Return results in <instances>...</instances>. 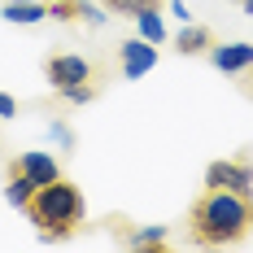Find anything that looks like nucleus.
<instances>
[{"instance_id": "obj_12", "label": "nucleus", "mask_w": 253, "mask_h": 253, "mask_svg": "<svg viewBox=\"0 0 253 253\" xmlns=\"http://www.w3.org/2000/svg\"><path fill=\"white\" fill-rule=\"evenodd\" d=\"M135 31H140V40H149V44H166V22H162V9H144V13H135Z\"/></svg>"}, {"instance_id": "obj_4", "label": "nucleus", "mask_w": 253, "mask_h": 253, "mask_svg": "<svg viewBox=\"0 0 253 253\" xmlns=\"http://www.w3.org/2000/svg\"><path fill=\"white\" fill-rule=\"evenodd\" d=\"M205 188H227V192H249L253 197V166L245 157H223L205 166Z\"/></svg>"}, {"instance_id": "obj_6", "label": "nucleus", "mask_w": 253, "mask_h": 253, "mask_svg": "<svg viewBox=\"0 0 253 253\" xmlns=\"http://www.w3.org/2000/svg\"><path fill=\"white\" fill-rule=\"evenodd\" d=\"M48 18H57V22L105 26L109 22V9H105V4H92V0H48Z\"/></svg>"}, {"instance_id": "obj_2", "label": "nucleus", "mask_w": 253, "mask_h": 253, "mask_svg": "<svg viewBox=\"0 0 253 253\" xmlns=\"http://www.w3.org/2000/svg\"><path fill=\"white\" fill-rule=\"evenodd\" d=\"M22 214L35 223V231L44 240H66V236H75L87 223V201H83L75 179L61 175L52 183H44V188H35V197H31V205Z\"/></svg>"}, {"instance_id": "obj_14", "label": "nucleus", "mask_w": 253, "mask_h": 253, "mask_svg": "<svg viewBox=\"0 0 253 253\" xmlns=\"http://www.w3.org/2000/svg\"><path fill=\"white\" fill-rule=\"evenodd\" d=\"M101 4L114 18H135V13H144V9H162L166 0H101Z\"/></svg>"}, {"instance_id": "obj_16", "label": "nucleus", "mask_w": 253, "mask_h": 253, "mask_svg": "<svg viewBox=\"0 0 253 253\" xmlns=\"http://www.w3.org/2000/svg\"><path fill=\"white\" fill-rule=\"evenodd\" d=\"M18 109H22V105L13 101L9 92H0V123H9V118H18Z\"/></svg>"}, {"instance_id": "obj_1", "label": "nucleus", "mask_w": 253, "mask_h": 253, "mask_svg": "<svg viewBox=\"0 0 253 253\" xmlns=\"http://www.w3.org/2000/svg\"><path fill=\"white\" fill-rule=\"evenodd\" d=\"M188 223H192L197 245H240L253 231V197L227 192V188H205L188 214Z\"/></svg>"}, {"instance_id": "obj_7", "label": "nucleus", "mask_w": 253, "mask_h": 253, "mask_svg": "<svg viewBox=\"0 0 253 253\" xmlns=\"http://www.w3.org/2000/svg\"><path fill=\"white\" fill-rule=\"evenodd\" d=\"M205 57H210L214 70H223V75H249L253 70V44H245V40H236V44H214Z\"/></svg>"}, {"instance_id": "obj_3", "label": "nucleus", "mask_w": 253, "mask_h": 253, "mask_svg": "<svg viewBox=\"0 0 253 253\" xmlns=\"http://www.w3.org/2000/svg\"><path fill=\"white\" fill-rule=\"evenodd\" d=\"M44 75H48L52 92L66 105H87V101H96L101 87H105L101 61H92L83 52H52L48 61H44Z\"/></svg>"}, {"instance_id": "obj_19", "label": "nucleus", "mask_w": 253, "mask_h": 253, "mask_svg": "<svg viewBox=\"0 0 253 253\" xmlns=\"http://www.w3.org/2000/svg\"><path fill=\"white\" fill-rule=\"evenodd\" d=\"M245 92H249V96H253V70H249V79H245Z\"/></svg>"}, {"instance_id": "obj_9", "label": "nucleus", "mask_w": 253, "mask_h": 253, "mask_svg": "<svg viewBox=\"0 0 253 253\" xmlns=\"http://www.w3.org/2000/svg\"><path fill=\"white\" fill-rule=\"evenodd\" d=\"M31 197H35V179L26 175L18 162H9V166H4V201L13 205V210H26Z\"/></svg>"}, {"instance_id": "obj_13", "label": "nucleus", "mask_w": 253, "mask_h": 253, "mask_svg": "<svg viewBox=\"0 0 253 253\" xmlns=\"http://www.w3.org/2000/svg\"><path fill=\"white\" fill-rule=\"evenodd\" d=\"M126 245L131 249H166L170 245V231L162 227V223H153V227H135L126 236Z\"/></svg>"}, {"instance_id": "obj_11", "label": "nucleus", "mask_w": 253, "mask_h": 253, "mask_svg": "<svg viewBox=\"0 0 253 253\" xmlns=\"http://www.w3.org/2000/svg\"><path fill=\"white\" fill-rule=\"evenodd\" d=\"M0 18L13 22V26H35V22L48 18V0H4Z\"/></svg>"}, {"instance_id": "obj_18", "label": "nucleus", "mask_w": 253, "mask_h": 253, "mask_svg": "<svg viewBox=\"0 0 253 253\" xmlns=\"http://www.w3.org/2000/svg\"><path fill=\"white\" fill-rule=\"evenodd\" d=\"M236 4H240V9H245V13L253 18V0H236Z\"/></svg>"}, {"instance_id": "obj_17", "label": "nucleus", "mask_w": 253, "mask_h": 253, "mask_svg": "<svg viewBox=\"0 0 253 253\" xmlns=\"http://www.w3.org/2000/svg\"><path fill=\"white\" fill-rule=\"evenodd\" d=\"M170 13H175L179 22H192V13H188V9H183V0H170Z\"/></svg>"}, {"instance_id": "obj_10", "label": "nucleus", "mask_w": 253, "mask_h": 253, "mask_svg": "<svg viewBox=\"0 0 253 253\" xmlns=\"http://www.w3.org/2000/svg\"><path fill=\"white\" fill-rule=\"evenodd\" d=\"M214 48V31L210 26H197V22H183L175 35V52L179 57H201V52Z\"/></svg>"}, {"instance_id": "obj_8", "label": "nucleus", "mask_w": 253, "mask_h": 253, "mask_svg": "<svg viewBox=\"0 0 253 253\" xmlns=\"http://www.w3.org/2000/svg\"><path fill=\"white\" fill-rule=\"evenodd\" d=\"M18 166H22L26 175L35 179V188H44V183H52V179H61V166H57V157L44 149H31V153H18L13 157Z\"/></svg>"}, {"instance_id": "obj_15", "label": "nucleus", "mask_w": 253, "mask_h": 253, "mask_svg": "<svg viewBox=\"0 0 253 253\" xmlns=\"http://www.w3.org/2000/svg\"><path fill=\"white\" fill-rule=\"evenodd\" d=\"M48 135L57 140V144H61V149H75V144H79V140H75V131L66 126V118H52V123H48Z\"/></svg>"}, {"instance_id": "obj_5", "label": "nucleus", "mask_w": 253, "mask_h": 253, "mask_svg": "<svg viewBox=\"0 0 253 253\" xmlns=\"http://www.w3.org/2000/svg\"><path fill=\"white\" fill-rule=\"evenodd\" d=\"M118 61H123V79H144L157 66V44H149V40H123L118 44Z\"/></svg>"}]
</instances>
